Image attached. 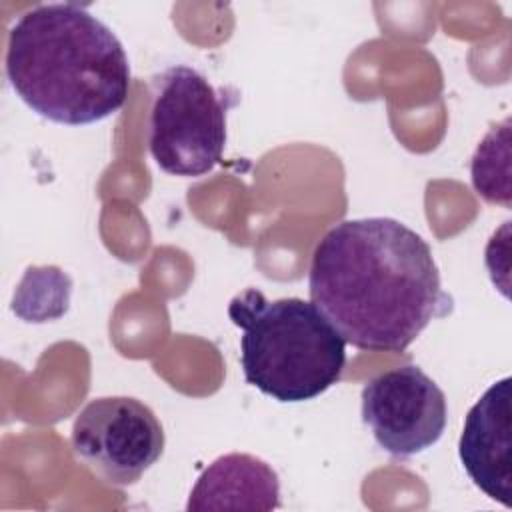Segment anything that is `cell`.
Segmentation results:
<instances>
[{
	"label": "cell",
	"mask_w": 512,
	"mask_h": 512,
	"mask_svg": "<svg viewBox=\"0 0 512 512\" xmlns=\"http://www.w3.org/2000/svg\"><path fill=\"white\" fill-rule=\"evenodd\" d=\"M510 120L506 118L502 126H494L472 158V184L476 192L488 202H498L510 206V174L498 170V162L510 160Z\"/></svg>",
	"instance_id": "obj_9"
},
{
	"label": "cell",
	"mask_w": 512,
	"mask_h": 512,
	"mask_svg": "<svg viewBox=\"0 0 512 512\" xmlns=\"http://www.w3.org/2000/svg\"><path fill=\"white\" fill-rule=\"evenodd\" d=\"M308 292L344 342L370 352H404L452 310L428 242L386 216L330 228L314 248Z\"/></svg>",
	"instance_id": "obj_1"
},
{
	"label": "cell",
	"mask_w": 512,
	"mask_h": 512,
	"mask_svg": "<svg viewBox=\"0 0 512 512\" xmlns=\"http://www.w3.org/2000/svg\"><path fill=\"white\" fill-rule=\"evenodd\" d=\"M228 318L242 330L244 378L262 394L306 402L340 380L346 342L312 302L268 300L258 288H248L230 300Z\"/></svg>",
	"instance_id": "obj_3"
},
{
	"label": "cell",
	"mask_w": 512,
	"mask_h": 512,
	"mask_svg": "<svg viewBox=\"0 0 512 512\" xmlns=\"http://www.w3.org/2000/svg\"><path fill=\"white\" fill-rule=\"evenodd\" d=\"M148 148L160 170L196 178L214 170L226 146V114L236 100L190 66H170L152 82Z\"/></svg>",
	"instance_id": "obj_4"
},
{
	"label": "cell",
	"mask_w": 512,
	"mask_h": 512,
	"mask_svg": "<svg viewBox=\"0 0 512 512\" xmlns=\"http://www.w3.org/2000/svg\"><path fill=\"white\" fill-rule=\"evenodd\" d=\"M70 444L102 482L130 486L160 460L164 428L144 402L132 396H102L76 414Z\"/></svg>",
	"instance_id": "obj_5"
},
{
	"label": "cell",
	"mask_w": 512,
	"mask_h": 512,
	"mask_svg": "<svg viewBox=\"0 0 512 512\" xmlns=\"http://www.w3.org/2000/svg\"><path fill=\"white\" fill-rule=\"evenodd\" d=\"M6 78L42 118L80 126L118 112L130 88V64L118 36L84 6L40 4L8 34Z\"/></svg>",
	"instance_id": "obj_2"
},
{
	"label": "cell",
	"mask_w": 512,
	"mask_h": 512,
	"mask_svg": "<svg viewBox=\"0 0 512 512\" xmlns=\"http://www.w3.org/2000/svg\"><path fill=\"white\" fill-rule=\"evenodd\" d=\"M362 422L380 448L408 458L432 448L444 434L448 408L440 386L414 364L398 366L362 388Z\"/></svg>",
	"instance_id": "obj_6"
},
{
	"label": "cell",
	"mask_w": 512,
	"mask_h": 512,
	"mask_svg": "<svg viewBox=\"0 0 512 512\" xmlns=\"http://www.w3.org/2000/svg\"><path fill=\"white\" fill-rule=\"evenodd\" d=\"M280 506L278 474L262 458L232 452L216 458L196 480L186 510H274Z\"/></svg>",
	"instance_id": "obj_8"
},
{
	"label": "cell",
	"mask_w": 512,
	"mask_h": 512,
	"mask_svg": "<svg viewBox=\"0 0 512 512\" xmlns=\"http://www.w3.org/2000/svg\"><path fill=\"white\" fill-rule=\"evenodd\" d=\"M510 376L494 382L468 410L458 442L470 480L492 500L512 506V398Z\"/></svg>",
	"instance_id": "obj_7"
}]
</instances>
